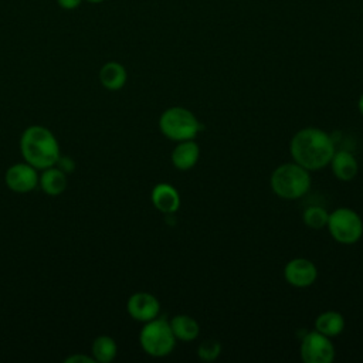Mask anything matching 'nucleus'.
<instances>
[{"label": "nucleus", "mask_w": 363, "mask_h": 363, "mask_svg": "<svg viewBox=\"0 0 363 363\" xmlns=\"http://www.w3.org/2000/svg\"><path fill=\"white\" fill-rule=\"evenodd\" d=\"M289 152L294 162L313 172L329 164L335 153V143L332 136L323 129L308 126L292 136Z\"/></svg>", "instance_id": "nucleus-1"}, {"label": "nucleus", "mask_w": 363, "mask_h": 363, "mask_svg": "<svg viewBox=\"0 0 363 363\" xmlns=\"http://www.w3.org/2000/svg\"><path fill=\"white\" fill-rule=\"evenodd\" d=\"M20 150L27 163L35 169L55 166L60 159V146L51 130L41 125L28 126L20 138Z\"/></svg>", "instance_id": "nucleus-2"}, {"label": "nucleus", "mask_w": 363, "mask_h": 363, "mask_svg": "<svg viewBox=\"0 0 363 363\" xmlns=\"http://www.w3.org/2000/svg\"><path fill=\"white\" fill-rule=\"evenodd\" d=\"M272 191L285 200H296L305 196L311 187V173L296 162L282 163L271 174Z\"/></svg>", "instance_id": "nucleus-3"}, {"label": "nucleus", "mask_w": 363, "mask_h": 363, "mask_svg": "<svg viewBox=\"0 0 363 363\" xmlns=\"http://www.w3.org/2000/svg\"><path fill=\"white\" fill-rule=\"evenodd\" d=\"M159 129L167 139L182 142L196 139L201 130V123L187 108L172 106L160 115Z\"/></svg>", "instance_id": "nucleus-4"}, {"label": "nucleus", "mask_w": 363, "mask_h": 363, "mask_svg": "<svg viewBox=\"0 0 363 363\" xmlns=\"http://www.w3.org/2000/svg\"><path fill=\"white\" fill-rule=\"evenodd\" d=\"M139 342L142 349L153 357H164L170 354L176 346V337L169 320L164 318H155L145 322L139 335Z\"/></svg>", "instance_id": "nucleus-5"}, {"label": "nucleus", "mask_w": 363, "mask_h": 363, "mask_svg": "<svg viewBox=\"0 0 363 363\" xmlns=\"http://www.w3.org/2000/svg\"><path fill=\"white\" fill-rule=\"evenodd\" d=\"M326 227L332 238L345 245L357 242L363 235L362 217L347 207H339L329 213Z\"/></svg>", "instance_id": "nucleus-6"}, {"label": "nucleus", "mask_w": 363, "mask_h": 363, "mask_svg": "<svg viewBox=\"0 0 363 363\" xmlns=\"http://www.w3.org/2000/svg\"><path fill=\"white\" fill-rule=\"evenodd\" d=\"M299 353L305 363H330L336 354L330 337L318 330L308 332L302 337Z\"/></svg>", "instance_id": "nucleus-7"}, {"label": "nucleus", "mask_w": 363, "mask_h": 363, "mask_svg": "<svg viewBox=\"0 0 363 363\" xmlns=\"http://www.w3.org/2000/svg\"><path fill=\"white\" fill-rule=\"evenodd\" d=\"M318 277L316 265L308 258H292L286 262L284 268L285 281L295 288H308L311 286Z\"/></svg>", "instance_id": "nucleus-8"}, {"label": "nucleus", "mask_w": 363, "mask_h": 363, "mask_svg": "<svg viewBox=\"0 0 363 363\" xmlns=\"http://www.w3.org/2000/svg\"><path fill=\"white\" fill-rule=\"evenodd\" d=\"M4 182L14 193H28L38 184V174L30 163H16L6 170Z\"/></svg>", "instance_id": "nucleus-9"}, {"label": "nucleus", "mask_w": 363, "mask_h": 363, "mask_svg": "<svg viewBox=\"0 0 363 363\" xmlns=\"http://www.w3.org/2000/svg\"><path fill=\"white\" fill-rule=\"evenodd\" d=\"M126 311L138 322H149L157 318L160 312V303L157 298L149 292H135L129 296Z\"/></svg>", "instance_id": "nucleus-10"}, {"label": "nucleus", "mask_w": 363, "mask_h": 363, "mask_svg": "<svg viewBox=\"0 0 363 363\" xmlns=\"http://www.w3.org/2000/svg\"><path fill=\"white\" fill-rule=\"evenodd\" d=\"M152 204L163 214H173L180 207V194L176 187L169 183H159L150 194Z\"/></svg>", "instance_id": "nucleus-11"}, {"label": "nucleus", "mask_w": 363, "mask_h": 363, "mask_svg": "<svg viewBox=\"0 0 363 363\" xmlns=\"http://www.w3.org/2000/svg\"><path fill=\"white\" fill-rule=\"evenodd\" d=\"M199 157H200V147L194 139L179 142L170 155L173 166L183 172L194 167L196 163L199 162Z\"/></svg>", "instance_id": "nucleus-12"}, {"label": "nucleus", "mask_w": 363, "mask_h": 363, "mask_svg": "<svg viewBox=\"0 0 363 363\" xmlns=\"http://www.w3.org/2000/svg\"><path fill=\"white\" fill-rule=\"evenodd\" d=\"M329 164L333 176L342 182H350L359 172V163L356 157L347 150H335Z\"/></svg>", "instance_id": "nucleus-13"}, {"label": "nucleus", "mask_w": 363, "mask_h": 363, "mask_svg": "<svg viewBox=\"0 0 363 363\" xmlns=\"http://www.w3.org/2000/svg\"><path fill=\"white\" fill-rule=\"evenodd\" d=\"M169 323H170L174 337L182 342H193L200 333L199 322L194 318L184 315V313L174 315L169 320Z\"/></svg>", "instance_id": "nucleus-14"}, {"label": "nucleus", "mask_w": 363, "mask_h": 363, "mask_svg": "<svg viewBox=\"0 0 363 363\" xmlns=\"http://www.w3.org/2000/svg\"><path fill=\"white\" fill-rule=\"evenodd\" d=\"M38 184L43 191L48 196H60L67 189V173L60 170L58 167H47L38 177Z\"/></svg>", "instance_id": "nucleus-15"}, {"label": "nucleus", "mask_w": 363, "mask_h": 363, "mask_svg": "<svg viewBox=\"0 0 363 363\" xmlns=\"http://www.w3.org/2000/svg\"><path fill=\"white\" fill-rule=\"evenodd\" d=\"M345 318L337 311H325L318 315L315 320V330L323 333L328 337H335L340 335L345 329Z\"/></svg>", "instance_id": "nucleus-16"}, {"label": "nucleus", "mask_w": 363, "mask_h": 363, "mask_svg": "<svg viewBox=\"0 0 363 363\" xmlns=\"http://www.w3.org/2000/svg\"><path fill=\"white\" fill-rule=\"evenodd\" d=\"M126 78H128V74L125 67L115 61L106 62L105 65H102L99 71V81L109 91L121 89L125 85Z\"/></svg>", "instance_id": "nucleus-17"}, {"label": "nucleus", "mask_w": 363, "mask_h": 363, "mask_svg": "<svg viewBox=\"0 0 363 363\" xmlns=\"http://www.w3.org/2000/svg\"><path fill=\"white\" fill-rule=\"evenodd\" d=\"M92 357L95 362L99 363H109L116 357L118 353V346L113 337L108 335H101L94 339L92 346H91Z\"/></svg>", "instance_id": "nucleus-18"}, {"label": "nucleus", "mask_w": 363, "mask_h": 363, "mask_svg": "<svg viewBox=\"0 0 363 363\" xmlns=\"http://www.w3.org/2000/svg\"><path fill=\"white\" fill-rule=\"evenodd\" d=\"M328 217H329V213L320 206H311L305 208L302 214L303 223L312 230H322L323 227H326Z\"/></svg>", "instance_id": "nucleus-19"}, {"label": "nucleus", "mask_w": 363, "mask_h": 363, "mask_svg": "<svg viewBox=\"0 0 363 363\" xmlns=\"http://www.w3.org/2000/svg\"><path fill=\"white\" fill-rule=\"evenodd\" d=\"M221 353V343L216 339H206L197 347V356L204 362L216 360Z\"/></svg>", "instance_id": "nucleus-20"}, {"label": "nucleus", "mask_w": 363, "mask_h": 363, "mask_svg": "<svg viewBox=\"0 0 363 363\" xmlns=\"http://www.w3.org/2000/svg\"><path fill=\"white\" fill-rule=\"evenodd\" d=\"M57 167L60 169V170H62L64 173H71L74 169H75V163H74V160L71 159V157H61L60 156V159L57 160Z\"/></svg>", "instance_id": "nucleus-21"}, {"label": "nucleus", "mask_w": 363, "mask_h": 363, "mask_svg": "<svg viewBox=\"0 0 363 363\" xmlns=\"http://www.w3.org/2000/svg\"><path fill=\"white\" fill-rule=\"evenodd\" d=\"M65 363H94V357L91 356H86V354H72V356H68L65 360Z\"/></svg>", "instance_id": "nucleus-22"}, {"label": "nucleus", "mask_w": 363, "mask_h": 363, "mask_svg": "<svg viewBox=\"0 0 363 363\" xmlns=\"http://www.w3.org/2000/svg\"><path fill=\"white\" fill-rule=\"evenodd\" d=\"M57 1L65 10H74L82 3V0H57Z\"/></svg>", "instance_id": "nucleus-23"}, {"label": "nucleus", "mask_w": 363, "mask_h": 363, "mask_svg": "<svg viewBox=\"0 0 363 363\" xmlns=\"http://www.w3.org/2000/svg\"><path fill=\"white\" fill-rule=\"evenodd\" d=\"M357 108H359V112L363 115V94L360 95V98L357 101Z\"/></svg>", "instance_id": "nucleus-24"}, {"label": "nucleus", "mask_w": 363, "mask_h": 363, "mask_svg": "<svg viewBox=\"0 0 363 363\" xmlns=\"http://www.w3.org/2000/svg\"><path fill=\"white\" fill-rule=\"evenodd\" d=\"M86 1H89V3H101L104 0H86Z\"/></svg>", "instance_id": "nucleus-25"}]
</instances>
